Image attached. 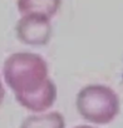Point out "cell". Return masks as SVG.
<instances>
[{"label":"cell","instance_id":"5b68a950","mask_svg":"<svg viewBox=\"0 0 123 128\" xmlns=\"http://www.w3.org/2000/svg\"><path fill=\"white\" fill-rule=\"evenodd\" d=\"M64 117L59 112H42L26 117L20 128H64Z\"/></svg>","mask_w":123,"mask_h":128},{"label":"cell","instance_id":"8992f818","mask_svg":"<svg viewBox=\"0 0 123 128\" xmlns=\"http://www.w3.org/2000/svg\"><path fill=\"white\" fill-rule=\"evenodd\" d=\"M62 4V0H16L18 9L22 14L38 13L49 18L56 14Z\"/></svg>","mask_w":123,"mask_h":128},{"label":"cell","instance_id":"7a4b0ae2","mask_svg":"<svg viewBox=\"0 0 123 128\" xmlns=\"http://www.w3.org/2000/svg\"><path fill=\"white\" fill-rule=\"evenodd\" d=\"M77 109L88 122L108 124L119 113L120 103L117 93L104 84H88L77 94Z\"/></svg>","mask_w":123,"mask_h":128},{"label":"cell","instance_id":"277c9868","mask_svg":"<svg viewBox=\"0 0 123 128\" xmlns=\"http://www.w3.org/2000/svg\"><path fill=\"white\" fill-rule=\"evenodd\" d=\"M18 103L34 113H42L49 109L56 99V86L48 77L46 80L35 90L26 94L15 96Z\"/></svg>","mask_w":123,"mask_h":128},{"label":"cell","instance_id":"52a82bcc","mask_svg":"<svg viewBox=\"0 0 123 128\" xmlns=\"http://www.w3.org/2000/svg\"><path fill=\"white\" fill-rule=\"evenodd\" d=\"M4 97H5V89H4V86H3V82L0 79V104L3 103L4 100Z\"/></svg>","mask_w":123,"mask_h":128},{"label":"cell","instance_id":"ba28073f","mask_svg":"<svg viewBox=\"0 0 123 128\" xmlns=\"http://www.w3.org/2000/svg\"><path fill=\"white\" fill-rule=\"evenodd\" d=\"M74 128H94V127H92V126H77Z\"/></svg>","mask_w":123,"mask_h":128},{"label":"cell","instance_id":"3957f363","mask_svg":"<svg viewBox=\"0 0 123 128\" xmlns=\"http://www.w3.org/2000/svg\"><path fill=\"white\" fill-rule=\"evenodd\" d=\"M53 26L50 18L44 14H22L16 23V35L19 40L28 45H44L52 38Z\"/></svg>","mask_w":123,"mask_h":128},{"label":"cell","instance_id":"6da1fadb","mask_svg":"<svg viewBox=\"0 0 123 128\" xmlns=\"http://www.w3.org/2000/svg\"><path fill=\"white\" fill-rule=\"evenodd\" d=\"M3 76L15 96L38 89L48 78V64L36 53L16 52L10 54L3 64Z\"/></svg>","mask_w":123,"mask_h":128}]
</instances>
